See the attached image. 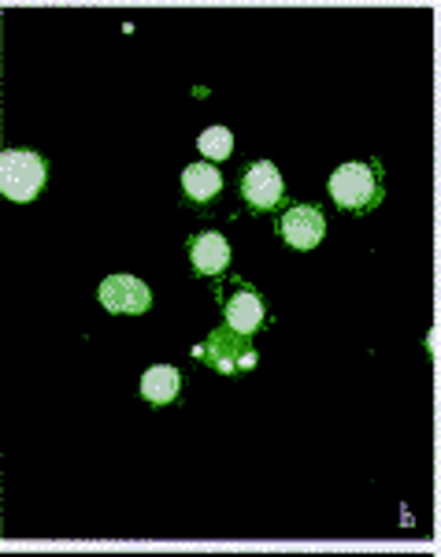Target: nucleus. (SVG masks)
<instances>
[{"label": "nucleus", "instance_id": "obj_1", "mask_svg": "<svg viewBox=\"0 0 441 557\" xmlns=\"http://www.w3.org/2000/svg\"><path fill=\"white\" fill-rule=\"evenodd\" d=\"M327 194L341 212H371L382 201V175L375 164L353 160V164H341L338 172H330Z\"/></svg>", "mask_w": 441, "mask_h": 557}, {"label": "nucleus", "instance_id": "obj_10", "mask_svg": "<svg viewBox=\"0 0 441 557\" xmlns=\"http://www.w3.org/2000/svg\"><path fill=\"white\" fill-rule=\"evenodd\" d=\"M223 190V172L209 160H201V164H189L182 172V194L189 197L193 205H209L215 201Z\"/></svg>", "mask_w": 441, "mask_h": 557}, {"label": "nucleus", "instance_id": "obj_8", "mask_svg": "<svg viewBox=\"0 0 441 557\" xmlns=\"http://www.w3.org/2000/svg\"><path fill=\"white\" fill-rule=\"evenodd\" d=\"M189 260H193L197 275H223L230 264V242L219 231H204L189 242Z\"/></svg>", "mask_w": 441, "mask_h": 557}, {"label": "nucleus", "instance_id": "obj_5", "mask_svg": "<svg viewBox=\"0 0 441 557\" xmlns=\"http://www.w3.org/2000/svg\"><path fill=\"white\" fill-rule=\"evenodd\" d=\"M278 235L293 249H315L323 242V235H327V220H323V212L312 209V205H293V209H286L282 220H278Z\"/></svg>", "mask_w": 441, "mask_h": 557}, {"label": "nucleus", "instance_id": "obj_7", "mask_svg": "<svg viewBox=\"0 0 441 557\" xmlns=\"http://www.w3.org/2000/svg\"><path fill=\"white\" fill-rule=\"evenodd\" d=\"M223 320H227V331L234 335H252V331L264 327L267 312H264V301H260L256 290L249 286H238V294H230L227 305H223Z\"/></svg>", "mask_w": 441, "mask_h": 557}, {"label": "nucleus", "instance_id": "obj_3", "mask_svg": "<svg viewBox=\"0 0 441 557\" xmlns=\"http://www.w3.org/2000/svg\"><path fill=\"white\" fill-rule=\"evenodd\" d=\"M241 197L249 201L252 212L278 209V205H282V197H286L282 172H278L272 160H256V164H249L245 175H241Z\"/></svg>", "mask_w": 441, "mask_h": 557}, {"label": "nucleus", "instance_id": "obj_6", "mask_svg": "<svg viewBox=\"0 0 441 557\" xmlns=\"http://www.w3.org/2000/svg\"><path fill=\"white\" fill-rule=\"evenodd\" d=\"M209 361H212L215 372L238 375L241 368L256 364V354H252L245 335H234V331L223 327V331H215V335L209 338Z\"/></svg>", "mask_w": 441, "mask_h": 557}, {"label": "nucleus", "instance_id": "obj_4", "mask_svg": "<svg viewBox=\"0 0 441 557\" xmlns=\"http://www.w3.org/2000/svg\"><path fill=\"white\" fill-rule=\"evenodd\" d=\"M97 298L108 312H115V317H141V312L152 309V290L141 278L134 275H112L101 283V290H97Z\"/></svg>", "mask_w": 441, "mask_h": 557}, {"label": "nucleus", "instance_id": "obj_2", "mask_svg": "<svg viewBox=\"0 0 441 557\" xmlns=\"http://www.w3.org/2000/svg\"><path fill=\"white\" fill-rule=\"evenodd\" d=\"M49 164L30 149H4L0 152V194L15 205H30L45 190Z\"/></svg>", "mask_w": 441, "mask_h": 557}, {"label": "nucleus", "instance_id": "obj_11", "mask_svg": "<svg viewBox=\"0 0 441 557\" xmlns=\"http://www.w3.org/2000/svg\"><path fill=\"white\" fill-rule=\"evenodd\" d=\"M197 146H201L209 164H219V160H227L234 152V134L227 127H209L201 134V141H197Z\"/></svg>", "mask_w": 441, "mask_h": 557}, {"label": "nucleus", "instance_id": "obj_9", "mask_svg": "<svg viewBox=\"0 0 441 557\" xmlns=\"http://www.w3.org/2000/svg\"><path fill=\"white\" fill-rule=\"evenodd\" d=\"M178 394H182V372H178V368L156 364L141 375V398H146L149 406H171Z\"/></svg>", "mask_w": 441, "mask_h": 557}]
</instances>
